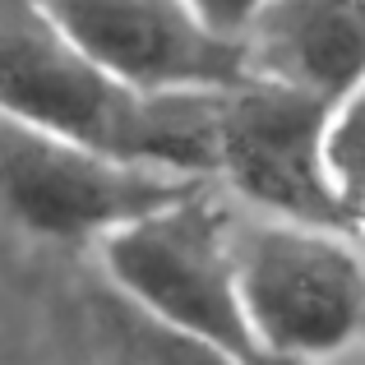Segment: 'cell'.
Instances as JSON below:
<instances>
[{"label": "cell", "instance_id": "cell-7", "mask_svg": "<svg viewBox=\"0 0 365 365\" xmlns=\"http://www.w3.org/2000/svg\"><path fill=\"white\" fill-rule=\"evenodd\" d=\"M245 74L338 107L365 83V0H268L241 33Z\"/></svg>", "mask_w": 365, "mask_h": 365}, {"label": "cell", "instance_id": "cell-1", "mask_svg": "<svg viewBox=\"0 0 365 365\" xmlns=\"http://www.w3.org/2000/svg\"><path fill=\"white\" fill-rule=\"evenodd\" d=\"M217 102L222 93L134 88L74 51L33 0H0V116L130 167L213 180Z\"/></svg>", "mask_w": 365, "mask_h": 365}, {"label": "cell", "instance_id": "cell-8", "mask_svg": "<svg viewBox=\"0 0 365 365\" xmlns=\"http://www.w3.org/2000/svg\"><path fill=\"white\" fill-rule=\"evenodd\" d=\"M329 176L347 222L365 236V83L333 107L329 120Z\"/></svg>", "mask_w": 365, "mask_h": 365}, {"label": "cell", "instance_id": "cell-2", "mask_svg": "<svg viewBox=\"0 0 365 365\" xmlns=\"http://www.w3.org/2000/svg\"><path fill=\"white\" fill-rule=\"evenodd\" d=\"M232 259L255 356L333 365L356 351L365 338V245L356 232L236 208Z\"/></svg>", "mask_w": 365, "mask_h": 365}, {"label": "cell", "instance_id": "cell-11", "mask_svg": "<svg viewBox=\"0 0 365 365\" xmlns=\"http://www.w3.org/2000/svg\"><path fill=\"white\" fill-rule=\"evenodd\" d=\"M250 365H292V361H268V356H255Z\"/></svg>", "mask_w": 365, "mask_h": 365}, {"label": "cell", "instance_id": "cell-6", "mask_svg": "<svg viewBox=\"0 0 365 365\" xmlns=\"http://www.w3.org/2000/svg\"><path fill=\"white\" fill-rule=\"evenodd\" d=\"M33 9L143 93H227L250 79L241 42L213 33L190 0H33Z\"/></svg>", "mask_w": 365, "mask_h": 365}, {"label": "cell", "instance_id": "cell-10", "mask_svg": "<svg viewBox=\"0 0 365 365\" xmlns=\"http://www.w3.org/2000/svg\"><path fill=\"white\" fill-rule=\"evenodd\" d=\"M190 5L199 9V19H204L213 33H222L227 42H241L250 19H255L268 0H190Z\"/></svg>", "mask_w": 365, "mask_h": 365}, {"label": "cell", "instance_id": "cell-5", "mask_svg": "<svg viewBox=\"0 0 365 365\" xmlns=\"http://www.w3.org/2000/svg\"><path fill=\"white\" fill-rule=\"evenodd\" d=\"M329 120L333 102L282 83L227 88L217 102V190L259 217L356 232L329 176Z\"/></svg>", "mask_w": 365, "mask_h": 365}, {"label": "cell", "instance_id": "cell-9", "mask_svg": "<svg viewBox=\"0 0 365 365\" xmlns=\"http://www.w3.org/2000/svg\"><path fill=\"white\" fill-rule=\"evenodd\" d=\"M116 310L125 319V333H130V361L134 365H250V361L232 356V351L213 347L204 338H190V333L167 329V324L130 310L125 301H116Z\"/></svg>", "mask_w": 365, "mask_h": 365}, {"label": "cell", "instance_id": "cell-4", "mask_svg": "<svg viewBox=\"0 0 365 365\" xmlns=\"http://www.w3.org/2000/svg\"><path fill=\"white\" fill-rule=\"evenodd\" d=\"M213 180L130 167L0 116V217L37 241L93 245Z\"/></svg>", "mask_w": 365, "mask_h": 365}, {"label": "cell", "instance_id": "cell-3", "mask_svg": "<svg viewBox=\"0 0 365 365\" xmlns=\"http://www.w3.org/2000/svg\"><path fill=\"white\" fill-rule=\"evenodd\" d=\"M232 199L204 185L98 245L107 292L130 310L255 361L236 296Z\"/></svg>", "mask_w": 365, "mask_h": 365}]
</instances>
